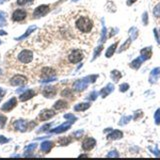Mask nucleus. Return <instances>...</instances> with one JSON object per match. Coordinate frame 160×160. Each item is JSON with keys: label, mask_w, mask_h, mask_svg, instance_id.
Here are the masks:
<instances>
[{"label": "nucleus", "mask_w": 160, "mask_h": 160, "mask_svg": "<svg viewBox=\"0 0 160 160\" xmlns=\"http://www.w3.org/2000/svg\"><path fill=\"white\" fill-rule=\"evenodd\" d=\"M37 147V144H35V143H32V144H30L29 146H27V147L25 148V151L26 153H28V152H32L33 150Z\"/></svg>", "instance_id": "obj_36"}, {"label": "nucleus", "mask_w": 160, "mask_h": 160, "mask_svg": "<svg viewBox=\"0 0 160 160\" xmlns=\"http://www.w3.org/2000/svg\"><path fill=\"white\" fill-rule=\"evenodd\" d=\"M154 120H155V123L159 125L160 124V108H158L156 110V112L154 113Z\"/></svg>", "instance_id": "obj_31"}, {"label": "nucleus", "mask_w": 160, "mask_h": 160, "mask_svg": "<svg viewBox=\"0 0 160 160\" xmlns=\"http://www.w3.org/2000/svg\"><path fill=\"white\" fill-rule=\"evenodd\" d=\"M71 123H72V122H65L63 124H61V125H59L58 127H56V128L52 129L51 132L52 133H61V132L66 131V130H68V129L70 128Z\"/></svg>", "instance_id": "obj_13"}, {"label": "nucleus", "mask_w": 160, "mask_h": 160, "mask_svg": "<svg viewBox=\"0 0 160 160\" xmlns=\"http://www.w3.org/2000/svg\"><path fill=\"white\" fill-rule=\"evenodd\" d=\"M88 81L84 78V79H80V80H77L75 81L74 84H73V89L76 90V91H82L84 89H86L87 86H88Z\"/></svg>", "instance_id": "obj_9"}, {"label": "nucleus", "mask_w": 160, "mask_h": 160, "mask_svg": "<svg viewBox=\"0 0 160 160\" xmlns=\"http://www.w3.org/2000/svg\"><path fill=\"white\" fill-rule=\"evenodd\" d=\"M6 25V14L4 12L0 11V27Z\"/></svg>", "instance_id": "obj_29"}, {"label": "nucleus", "mask_w": 160, "mask_h": 160, "mask_svg": "<svg viewBox=\"0 0 160 160\" xmlns=\"http://www.w3.org/2000/svg\"><path fill=\"white\" fill-rule=\"evenodd\" d=\"M6 142H8V139L5 138L4 136L0 135V144H4V143H6Z\"/></svg>", "instance_id": "obj_48"}, {"label": "nucleus", "mask_w": 160, "mask_h": 160, "mask_svg": "<svg viewBox=\"0 0 160 160\" xmlns=\"http://www.w3.org/2000/svg\"><path fill=\"white\" fill-rule=\"evenodd\" d=\"M26 16H27V13H26L25 10H23V9H17V10H15L14 12H13L12 20L14 22L23 21L26 18Z\"/></svg>", "instance_id": "obj_6"}, {"label": "nucleus", "mask_w": 160, "mask_h": 160, "mask_svg": "<svg viewBox=\"0 0 160 160\" xmlns=\"http://www.w3.org/2000/svg\"><path fill=\"white\" fill-rule=\"evenodd\" d=\"M106 39V28L105 26L103 25V28H102V33H101V41L104 42Z\"/></svg>", "instance_id": "obj_42"}, {"label": "nucleus", "mask_w": 160, "mask_h": 160, "mask_svg": "<svg viewBox=\"0 0 160 160\" xmlns=\"http://www.w3.org/2000/svg\"><path fill=\"white\" fill-rule=\"evenodd\" d=\"M143 23H144V25H147L148 23V15L146 12H144V14H143Z\"/></svg>", "instance_id": "obj_47"}, {"label": "nucleus", "mask_w": 160, "mask_h": 160, "mask_svg": "<svg viewBox=\"0 0 160 160\" xmlns=\"http://www.w3.org/2000/svg\"><path fill=\"white\" fill-rule=\"evenodd\" d=\"M64 118H66V119H70V121L71 122H74L75 120H76V117H75L73 114H65L64 115Z\"/></svg>", "instance_id": "obj_40"}, {"label": "nucleus", "mask_w": 160, "mask_h": 160, "mask_svg": "<svg viewBox=\"0 0 160 160\" xmlns=\"http://www.w3.org/2000/svg\"><path fill=\"white\" fill-rule=\"evenodd\" d=\"M34 54L30 49H21L16 54V59L22 65H27L33 61Z\"/></svg>", "instance_id": "obj_2"}, {"label": "nucleus", "mask_w": 160, "mask_h": 160, "mask_svg": "<svg viewBox=\"0 0 160 160\" xmlns=\"http://www.w3.org/2000/svg\"><path fill=\"white\" fill-rule=\"evenodd\" d=\"M128 88H129V85L127 83H123L119 86V89H120L121 92H125V91L128 90Z\"/></svg>", "instance_id": "obj_39"}, {"label": "nucleus", "mask_w": 160, "mask_h": 160, "mask_svg": "<svg viewBox=\"0 0 160 160\" xmlns=\"http://www.w3.org/2000/svg\"><path fill=\"white\" fill-rule=\"evenodd\" d=\"M142 115H143V113H142V111H136L135 112V115H134V117H133V118H134L135 120H137L138 118H140V117H142Z\"/></svg>", "instance_id": "obj_45"}, {"label": "nucleus", "mask_w": 160, "mask_h": 160, "mask_svg": "<svg viewBox=\"0 0 160 160\" xmlns=\"http://www.w3.org/2000/svg\"><path fill=\"white\" fill-rule=\"evenodd\" d=\"M122 137H123V133L120 130H113L112 132L108 134V139H112V140L121 139Z\"/></svg>", "instance_id": "obj_20"}, {"label": "nucleus", "mask_w": 160, "mask_h": 160, "mask_svg": "<svg viewBox=\"0 0 160 160\" xmlns=\"http://www.w3.org/2000/svg\"><path fill=\"white\" fill-rule=\"evenodd\" d=\"M97 98V92L96 91H93L92 93H90V95L88 96V99L89 100H95Z\"/></svg>", "instance_id": "obj_43"}, {"label": "nucleus", "mask_w": 160, "mask_h": 160, "mask_svg": "<svg viewBox=\"0 0 160 160\" xmlns=\"http://www.w3.org/2000/svg\"><path fill=\"white\" fill-rule=\"evenodd\" d=\"M42 93H43V95L45 97H47V98H52V97H54V95L56 94V87H53V86L45 87Z\"/></svg>", "instance_id": "obj_14"}, {"label": "nucleus", "mask_w": 160, "mask_h": 160, "mask_svg": "<svg viewBox=\"0 0 160 160\" xmlns=\"http://www.w3.org/2000/svg\"><path fill=\"white\" fill-rule=\"evenodd\" d=\"M53 147V142L51 141H44L41 143V146H40V149L42 152L44 153H48L50 152V150Z\"/></svg>", "instance_id": "obj_19"}, {"label": "nucleus", "mask_w": 160, "mask_h": 160, "mask_svg": "<svg viewBox=\"0 0 160 160\" xmlns=\"http://www.w3.org/2000/svg\"><path fill=\"white\" fill-rule=\"evenodd\" d=\"M114 90V86H113V84H111V83H109V84H107V85L104 87V88H102V89L100 90V94H101V96L103 97V98H105L106 96H108L109 94L112 92V91Z\"/></svg>", "instance_id": "obj_16"}, {"label": "nucleus", "mask_w": 160, "mask_h": 160, "mask_svg": "<svg viewBox=\"0 0 160 160\" xmlns=\"http://www.w3.org/2000/svg\"><path fill=\"white\" fill-rule=\"evenodd\" d=\"M6 116L2 115V114H0V128H3V127L5 126V123H6Z\"/></svg>", "instance_id": "obj_35"}, {"label": "nucleus", "mask_w": 160, "mask_h": 160, "mask_svg": "<svg viewBox=\"0 0 160 160\" xmlns=\"http://www.w3.org/2000/svg\"><path fill=\"white\" fill-rule=\"evenodd\" d=\"M73 1H77V0H73Z\"/></svg>", "instance_id": "obj_55"}, {"label": "nucleus", "mask_w": 160, "mask_h": 160, "mask_svg": "<svg viewBox=\"0 0 160 160\" xmlns=\"http://www.w3.org/2000/svg\"><path fill=\"white\" fill-rule=\"evenodd\" d=\"M0 43H1V41H0Z\"/></svg>", "instance_id": "obj_56"}, {"label": "nucleus", "mask_w": 160, "mask_h": 160, "mask_svg": "<svg viewBox=\"0 0 160 160\" xmlns=\"http://www.w3.org/2000/svg\"><path fill=\"white\" fill-rule=\"evenodd\" d=\"M33 2V0H17V4L20 6H23L26 4H30V3Z\"/></svg>", "instance_id": "obj_37"}, {"label": "nucleus", "mask_w": 160, "mask_h": 160, "mask_svg": "<svg viewBox=\"0 0 160 160\" xmlns=\"http://www.w3.org/2000/svg\"><path fill=\"white\" fill-rule=\"evenodd\" d=\"M131 41H132V39L131 38H128L127 40L125 41V43H124L121 47H120V49L118 50V52L120 53V52H122V51H124V50H126L127 48H128L129 46H130V44H131Z\"/></svg>", "instance_id": "obj_28"}, {"label": "nucleus", "mask_w": 160, "mask_h": 160, "mask_svg": "<svg viewBox=\"0 0 160 160\" xmlns=\"http://www.w3.org/2000/svg\"><path fill=\"white\" fill-rule=\"evenodd\" d=\"M149 149L151 150L153 154L156 155V156H159V157H160V150H158L157 148H154V149H153V148H151V147H150Z\"/></svg>", "instance_id": "obj_46"}, {"label": "nucleus", "mask_w": 160, "mask_h": 160, "mask_svg": "<svg viewBox=\"0 0 160 160\" xmlns=\"http://www.w3.org/2000/svg\"><path fill=\"white\" fill-rule=\"evenodd\" d=\"M83 130H79L78 132H75V135H76V138H80L81 136L83 135Z\"/></svg>", "instance_id": "obj_49"}, {"label": "nucleus", "mask_w": 160, "mask_h": 160, "mask_svg": "<svg viewBox=\"0 0 160 160\" xmlns=\"http://www.w3.org/2000/svg\"><path fill=\"white\" fill-rule=\"evenodd\" d=\"M48 12H49V5H40L34 10L33 16H34V18H39V17H42V16L46 15Z\"/></svg>", "instance_id": "obj_5"}, {"label": "nucleus", "mask_w": 160, "mask_h": 160, "mask_svg": "<svg viewBox=\"0 0 160 160\" xmlns=\"http://www.w3.org/2000/svg\"><path fill=\"white\" fill-rule=\"evenodd\" d=\"M74 32L84 40H93L96 36L95 21L89 13L79 11L73 17Z\"/></svg>", "instance_id": "obj_1"}, {"label": "nucleus", "mask_w": 160, "mask_h": 160, "mask_svg": "<svg viewBox=\"0 0 160 160\" xmlns=\"http://www.w3.org/2000/svg\"><path fill=\"white\" fill-rule=\"evenodd\" d=\"M90 107L89 103H79L74 107L75 111H85Z\"/></svg>", "instance_id": "obj_24"}, {"label": "nucleus", "mask_w": 160, "mask_h": 160, "mask_svg": "<svg viewBox=\"0 0 160 160\" xmlns=\"http://www.w3.org/2000/svg\"><path fill=\"white\" fill-rule=\"evenodd\" d=\"M35 29H36V26H30V27H29L28 29H27V31H26V33L25 34H23L22 35V36H20V37H18V38H16V40H22V39H24V38H26L28 36L29 34L31 33L32 31H34Z\"/></svg>", "instance_id": "obj_26"}, {"label": "nucleus", "mask_w": 160, "mask_h": 160, "mask_svg": "<svg viewBox=\"0 0 160 160\" xmlns=\"http://www.w3.org/2000/svg\"><path fill=\"white\" fill-rule=\"evenodd\" d=\"M16 105H17V100H16L15 97H13V98H11L10 100H8L7 102L2 106L1 109L3 111H10V110H12L13 108H14Z\"/></svg>", "instance_id": "obj_11"}, {"label": "nucleus", "mask_w": 160, "mask_h": 160, "mask_svg": "<svg viewBox=\"0 0 160 160\" xmlns=\"http://www.w3.org/2000/svg\"><path fill=\"white\" fill-rule=\"evenodd\" d=\"M160 76V67H156L154 68L151 72H150V75H149V82L150 83H155L156 81L158 80V78Z\"/></svg>", "instance_id": "obj_12"}, {"label": "nucleus", "mask_w": 160, "mask_h": 160, "mask_svg": "<svg viewBox=\"0 0 160 160\" xmlns=\"http://www.w3.org/2000/svg\"><path fill=\"white\" fill-rule=\"evenodd\" d=\"M13 125H14L16 130H18V131H21V132H24V131H26V128H27L28 122L26 121V120L19 119V120H17V121H15Z\"/></svg>", "instance_id": "obj_10"}, {"label": "nucleus", "mask_w": 160, "mask_h": 160, "mask_svg": "<svg viewBox=\"0 0 160 160\" xmlns=\"http://www.w3.org/2000/svg\"><path fill=\"white\" fill-rule=\"evenodd\" d=\"M131 119H132V116H124L119 121V125H125V124L128 123Z\"/></svg>", "instance_id": "obj_30"}, {"label": "nucleus", "mask_w": 160, "mask_h": 160, "mask_svg": "<svg viewBox=\"0 0 160 160\" xmlns=\"http://www.w3.org/2000/svg\"><path fill=\"white\" fill-rule=\"evenodd\" d=\"M95 144H96L95 139L91 138V137H87L82 143V149L84 150V151H90V150H92L94 147H95Z\"/></svg>", "instance_id": "obj_7"}, {"label": "nucleus", "mask_w": 160, "mask_h": 160, "mask_svg": "<svg viewBox=\"0 0 160 160\" xmlns=\"http://www.w3.org/2000/svg\"><path fill=\"white\" fill-rule=\"evenodd\" d=\"M119 154L116 150H113V151H110L108 154H107V157H118Z\"/></svg>", "instance_id": "obj_41"}, {"label": "nucleus", "mask_w": 160, "mask_h": 160, "mask_svg": "<svg viewBox=\"0 0 160 160\" xmlns=\"http://www.w3.org/2000/svg\"><path fill=\"white\" fill-rule=\"evenodd\" d=\"M27 83V78L24 75L17 74L15 76H13L10 79V84L13 86H18V85H24Z\"/></svg>", "instance_id": "obj_4"}, {"label": "nucleus", "mask_w": 160, "mask_h": 160, "mask_svg": "<svg viewBox=\"0 0 160 160\" xmlns=\"http://www.w3.org/2000/svg\"><path fill=\"white\" fill-rule=\"evenodd\" d=\"M143 61H144V59H143L141 56L137 57L136 59H134L131 62V63H130V67L133 68V69H138V68L141 66V64H142Z\"/></svg>", "instance_id": "obj_21"}, {"label": "nucleus", "mask_w": 160, "mask_h": 160, "mask_svg": "<svg viewBox=\"0 0 160 160\" xmlns=\"http://www.w3.org/2000/svg\"><path fill=\"white\" fill-rule=\"evenodd\" d=\"M55 114H56V112H55L54 110H52V109H45L43 111H41V113L39 114V116H38V118L40 121H45V120H48V119H50L52 118Z\"/></svg>", "instance_id": "obj_8"}, {"label": "nucleus", "mask_w": 160, "mask_h": 160, "mask_svg": "<svg viewBox=\"0 0 160 160\" xmlns=\"http://www.w3.org/2000/svg\"><path fill=\"white\" fill-rule=\"evenodd\" d=\"M117 45H118V43L116 42V43H114V44L111 45V46H109V48L107 49L106 53H105V56H106L107 58H110V57L114 54V52H115L116 48H117Z\"/></svg>", "instance_id": "obj_23"}, {"label": "nucleus", "mask_w": 160, "mask_h": 160, "mask_svg": "<svg viewBox=\"0 0 160 160\" xmlns=\"http://www.w3.org/2000/svg\"><path fill=\"white\" fill-rule=\"evenodd\" d=\"M35 94L36 93H35L34 90H27V91H25L24 93H22L19 98H20L21 101H27L30 98H32V97H34Z\"/></svg>", "instance_id": "obj_17"}, {"label": "nucleus", "mask_w": 160, "mask_h": 160, "mask_svg": "<svg viewBox=\"0 0 160 160\" xmlns=\"http://www.w3.org/2000/svg\"><path fill=\"white\" fill-rule=\"evenodd\" d=\"M102 49H103V46H102V45H100V46H98V47L96 48L95 51H94V57H93V59H92V60H94V59H95V58L98 57V55L101 53V51H102Z\"/></svg>", "instance_id": "obj_33"}, {"label": "nucleus", "mask_w": 160, "mask_h": 160, "mask_svg": "<svg viewBox=\"0 0 160 160\" xmlns=\"http://www.w3.org/2000/svg\"><path fill=\"white\" fill-rule=\"evenodd\" d=\"M121 77H122V74L120 73L118 70H112L111 71V78H112L113 81L117 82V81H118Z\"/></svg>", "instance_id": "obj_25"}, {"label": "nucleus", "mask_w": 160, "mask_h": 160, "mask_svg": "<svg viewBox=\"0 0 160 160\" xmlns=\"http://www.w3.org/2000/svg\"><path fill=\"white\" fill-rule=\"evenodd\" d=\"M154 35H155V37H156V40H157L158 43H160V40H159V36H158V34H157V30L156 29H154Z\"/></svg>", "instance_id": "obj_50"}, {"label": "nucleus", "mask_w": 160, "mask_h": 160, "mask_svg": "<svg viewBox=\"0 0 160 160\" xmlns=\"http://www.w3.org/2000/svg\"><path fill=\"white\" fill-rule=\"evenodd\" d=\"M62 96H65V97H69V95H71V92L69 89H65L64 91H62L61 93Z\"/></svg>", "instance_id": "obj_44"}, {"label": "nucleus", "mask_w": 160, "mask_h": 160, "mask_svg": "<svg viewBox=\"0 0 160 160\" xmlns=\"http://www.w3.org/2000/svg\"><path fill=\"white\" fill-rule=\"evenodd\" d=\"M97 77H98V75H89V76L85 77V79L88 81V82H95Z\"/></svg>", "instance_id": "obj_38"}, {"label": "nucleus", "mask_w": 160, "mask_h": 160, "mask_svg": "<svg viewBox=\"0 0 160 160\" xmlns=\"http://www.w3.org/2000/svg\"><path fill=\"white\" fill-rule=\"evenodd\" d=\"M53 74H54V70L52 69V68L50 67H45L42 69L41 71V75H42V77H45V79H48V78H51L52 76H53ZM44 79V80H45ZM41 81H43V80H41Z\"/></svg>", "instance_id": "obj_18"}, {"label": "nucleus", "mask_w": 160, "mask_h": 160, "mask_svg": "<svg viewBox=\"0 0 160 160\" xmlns=\"http://www.w3.org/2000/svg\"><path fill=\"white\" fill-rule=\"evenodd\" d=\"M83 58H84V54L82 51L80 49H73L70 52L69 56H68V60H69L70 63L75 64V63L80 62Z\"/></svg>", "instance_id": "obj_3"}, {"label": "nucleus", "mask_w": 160, "mask_h": 160, "mask_svg": "<svg viewBox=\"0 0 160 160\" xmlns=\"http://www.w3.org/2000/svg\"><path fill=\"white\" fill-rule=\"evenodd\" d=\"M70 142H71V139L69 137H64V138H61L59 140L60 145H67V144H69Z\"/></svg>", "instance_id": "obj_32"}, {"label": "nucleus", "mask_w": 160, "mask_h": 160, "mask_svg": "<svg viewBox=\"0 0 160 160\" xmlns=\"http://www.w3.org/2000/svg\"><path fill=\"white\" fill-rule=\"evenodd\" d=\"M140 56H141L143 59L145 60H148L151 58L152 56V49H151V47H145V48H143V49L140 51Z\"/></svg>", "instance_id": "obj_15"}, {"label": "nucleus", "mask_w": 160, "mask_h": 160, "mask_svg": "<svg viewBox=\"0 0 160 160\" xmlns=\"http://www.w3.org/2000/svg\"><path fill=\"white\" fill-rule=\"evenodd\" d=\"M137 0H127V5H132L133 3L136 2Z\"/></svg>", "instance_id": "obj_51"}, {"label": "nucleus", "mask_w": 160, "mask_h": 160, "mask_svg": "<svg viewBox=\"0 0 160 160\" xmlns=\"http://www.w3.org/2000/svg\"><path fill=\"white\" fill-rule=\"evenodd\" d=\"M2 95H4V91H3L1 88H0V97H2Z\"/></svg>", "instance_id": "obj_53"}, {"label": "nucleus", "mask_w": 160, "mask_h": 160, "mask_svg": "<svg viewBox=\"0 0 160 160\" xmlns=\"http://www.w3.org/2000/svg\"><path fill=\"white\" fill-rule=\"evenodd\" d=\"M129 34H130V36H131L130 38H131L132 40H135V39L137 38V36H138V30H137V28H135V27L130 28Z\"/></svg>", "instance_id": "obj_27"}, {"label": "nucleus", "mask_w": 160, "mask_h": 160, "mask_svg": "<svg viewBox=\"0 0 160 160\" xmlns=\"http://www.w3.org/2000/svg\"><path fill=\"white\" fill-rule=\"evenodd\" d=\"M153 14H154V16H156V17H160V3L156 5L154 9H153Z\"/></svg>", "instance_id": "obj_34"}, {"label": "nucleus", "mask_w": 160, "mask_h": 160, "mask_svg": "<svg viewBox=\"0 0 160 160\" xmlns=\"http://www.w3.org/2000/svg\"><path fill=\"white\" fill-rule=\"evenodd\" d=\"M50 125H51V124H47V125L43 126V127H42V129H41V131H43V130H46V129H47L48 127H49Z\"/></svg>", "instance_id": "obj_52"}, {"label": "nucleus", "mask_w": 160, "mask_h": 160, "mask_svg": "<svg viewBox=\"0 0 160 160\" xmlns=\"http://www.w3.org/2000/svg\"><path fill=\"white\" fill-rule=\"evenodd\" d=\"M67 106H68V104H67L66 101H64V100H58V101H56V102H55L53 108L56 109V110H61V109L66 108Z\"/></svg>", "instance_id": "obj_22"}, {"label": "nucleus", "mask_w": 160, "mask_h": 160, "mask_svg": "<svg viewBox=\"0 0 160 160\" xmlns=\"http://www.w3.org/2000/svg\"><path fill=\"white\" fill-rule=\"evenodd\" d=\"M0 34H5V33H4V31H0Z\"/></svg>", "instance_id": "obj_54"}]
</instances>
